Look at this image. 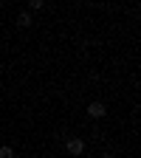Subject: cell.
I'll list each match as a JSON object with an SVG mask.
<instances>
[{"label":"cell","instance_id":"277c9868","mask_svg":"<svg viewBox=\"0 0 141 158\" xmlns=\"http://www.w3.org/2000/svg\"><path fill=\"white\" fill-rule=\"evenodd\" d=\"M0 158H14V150L9 144H3V147H0Z\"/></svg>","mask_w":141,"mask_h":158},{"label":"cell","instance_id":"8992f818","mask_svg":"<svg viewBox=\"0 0 141 158\" xmlns=\"http://www.w3.org/2000/svg\"><path fill=\"white\" fill-rule=\"evenodd\" d=\"M102 158H116V155H113V152H105V155H102Z\"/></svg>","mask_w":141,"mask_h":158},{"label":"cell","instance_id":"7a4b0ae2","mask_svg":"<svg viewBox=\"0 0 141 158\" xmlns=\"http://www.w3.org/2000/svg\"><path fill=\"white\" fill-rule=\"evenodd\" d=\"M88 116H90V118H105V116H107L105 102H90V105H88Z\"/></svg>","mask_w":141,"mask_h":158},{"label":"cell","instance_id":"5b68a950","mask_svg":"<svg viewBox=\"0 0 141 158\" xmlns=\"http://www.w3.org/2000/svg\"><path fill=\"white\" fill-rule=\"evenodd\" d=\"M43 6H45V0H28V9H31V11H39Z\"/></svg>","mask_w":141,"mask_h":158},{"label":"cell","instance_id":"6da1fadb","mask_svg":"<svg viewBox=\"0 0 141 158\" xmlns=\"http://www.w3.org/2000/svg\"><path fill=\"white\" fill-rule=\"evenodd\" d=\"M65 150H68V155L79 158V155L85 152V141H82V138H68V141H65Z\"/></svg>","mask_w":141,"mask_h":158},{"label":"cell","instance_id":"3957f363","mask_svg":"<svg viewBox=\"0 0 141 158\" xmlns=\"http://www.w3.org/2000/svg\"><path fill=\"white\" fill-rule=\"evenodd\" d=\"M34 23V17H31V11H23V14H17V26L20 28H28Z\"/></svg>","mask_w":141,"mask_h":158}]
</instances>
